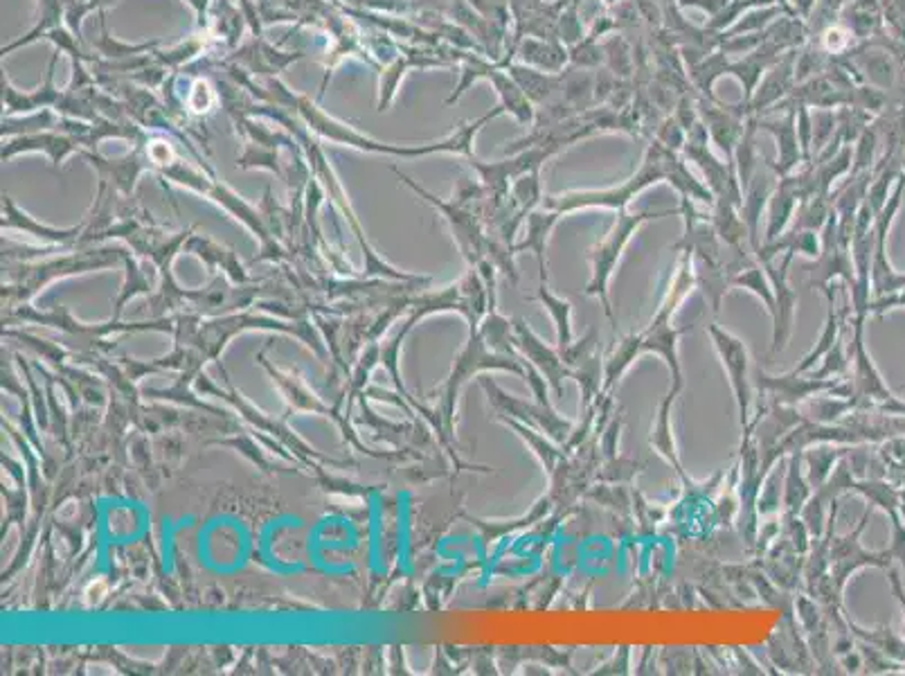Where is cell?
<instances>
[{
	"mask_svg": "<svg viewBox=\"0 0 905 676\" xmlns=\"http://www.w3.org/2000/svg\"><path fill=\"white\" fill-rule=\"evenodd\" d=\"M794 257L796 255L784 253V259H781L779 267L773 265V259L771 261H760V265L766 269V273L773 282V291H775V312L771 316L773 318L771 357L784 352L788 341H790V334H794L798 291L788 284V267H790V261H794Z\"/></svg>",
	"mask_w": 905,
	"mask_h": 676,
	"instance_id": "30bf717a",
	"label": "cell"
},
{
	"mask_svg": "<svg viewBox=\"0 0 905 676\" xmlns=\"http://www.w3.org/2000/svg\"><path fill=\"white\" fill-rule=\"evenodd\" d=\"M694 287H696L694 259H692V255L685 253L683 261L678 265V271H675L669 289L665 291V298H662L658 312L654 314L651 323L643 331H639V348H643V354H656L658 359H662L667 363L669 374H671V388H675V391L685 388V374H683V365H681V354H678V338H681L690 327H673L671 318L678 312V307L683 305V300L687 298V293Z\"/></svg>",
	"mask_w": 905,
	"mask_h": 676,
	"instance_id": "7a4b0ae2",
	"label": "cell"
},
{
	"mask_svg": "<svg viewBox=\"0 0 905 676\" xmlns=\"http://www.w3.org/2000/svg\"><path fill=\"white\" fill-rule=\"evenodd\" d=\"M822 359H824V363L818 370H811L807 374H811V377H815V380L843 377V374L847 372V365H849V354L845 352V334L838 338V343L832 350H828Z\"/></svg>",
	"mask_w": 905,
	"mask_h": 676,
	"instance_id": "f1b7e54d",
	"label": "cell"
},
{
	"mask_svg": "<svg viewBox=\"0 0 905 676\" xmlns=\"http://www.w3.org/2000/svg\"><path fill=\"white\" fill-rule=\"evenodd\" d=\"M678 395H681V391L669 388L667 397L660 401L654 427H651L649 444H651V448L656 451L658 456H662L671 465L675 476L681 478L687 487H692V480L683 471V463H681V456H678V446H675V438H673V429H671V408H673V401H675Z\"/></svg>",
	"mask_w": 905,
	"mask_h": 676,
	"instance_id": "9a60e30c",
	"label": "cell"
},
{
	"mask_svg": "<svg viewBox=\"0 0 905 676\" xmlns=\"http://www.w3.org/2000/svg\"><path fill=\"white\" fill-rule=\"evenodd\" d=\"M563 214L556 210H532L527 214V235L525 240L516 246V250H532L539 259V271H541V284H548V259H545V250H548V240L550 233L554 231L556 221Z\"/></svg>",
	"mask_w": 905,
	"mask_h": 676,
	"instance_id": "e0dca14e",
	"label": "cell"
},
{
	"mask_svg": "<svg viewBox=\"0 0 905 676\" xmlns=\"http://www.w3.org/2000/svg\"><path fill=\"white\" fill-rule=\"evenodd\" d=\"M811 497V487L807 485V478L802 474V456L794 454L788 465L786 476V490H784V508L786 514H800Z\"/></svg>",
	"mask_w": 905,
	"mask_h": 676,
	"instance_id": "cb8c5ba5",
	"label": "cell"
},
{
	"mask_svg": "<svg viewBox=\"0 0 905 676\" xmlns=\"http://www.w3.org/2000/svg\"><path fill=\"white\" fill-rule=\"evenodd\" d=\"M620 429H622V422H620V420H615V422L607 429V433H603V451H607L609 461H611V458H615L618 440H620Z\"/></svg>",
	"mask_w": 905,
	"mask_h": 676,
	"instance_id": "4dcf8cb0",
	"label": "cell"
},
{
	"mask_svg": "<svg viewBox=\"0 0 905 676\" xmlns=\"http://www.w3.org/2000/svg\"><path fill=\"white\" fill-rule=\"evenodd\" d=\"M707 334L714 343L716 354H719L724 370L728 374V382L732 386L734 393V401H737V410H739V424L741 429H745L750 424V416H752V384H750V359H748V348L737 338L734 334L726 331L719 325H707Z\"/></svg>",
	"mask_w": 905,
	"mask_h": 676,
	"instance_id": "52a82bcc",
	"label": "cell"
},
{
	"mask_svg": "<svg viewBox=\"0 0 905 676\" xmlns=\"http://www.w3.org/2000/svg\"><path fill=\"white\" fill-rule=\"evenodd\" d=\"M845 451L847 448H828V446H820V448L809 451V454H807V467H809L807 478L815 487V490L828 478V474H832V469H834V463L841 456H845Z\"/></svg>",
	"mask_w": 905,
	"mask_h": 676,
	"instance_id": "4316f807",
	"label": "cell"
},
{
	"mask_svg": "<svg viewBox=\"0 0 905 676\" xmlns=\"http://www.w3.org/2000/svg\"><path fill=\"white\" fill-rule=\"evenodd\" d=\"M847 625H849V631H851L854 636H858L862 643L877 648V650H879L881 654H885L888 658H892V661H896V663L905 665V638L896 636L890 627L865 629V627H858V625H856V622H851V620H849Z\"/></svg>",
	"mask_w": 905,
	"mask_h": 676,
	"instance_id": "603a6c76",
	"label": "cell"
},
{
	"mask_svg": "<svg viewBox=\"0 0 905 676\" xmlns=\"http://www.w3.org/2000/svg\"><path fill=\"white\" fill-rule=\"evenodd\" d=\"M520 57L527 61V63H534V66H539V68H548V70H559L563 63H565V50L563 48H559V46H550V44H539V42H532V39H527L522 46H520Z\"/></svg>",
	"mask_w": 905,
	"mask_h": 676,
	"instance_id": "83f0119b",
	"label": "cell"
},
{
	"mask_svg": "<svg viewBox=\"0 0 905 676\" xmlns=\"http://www.w3.org/2000/svg\"><path fill=\"white\" fill-rule=\"evenodd\" d=\"M754 377H757L760 393H771L773 395L775 406H798V404H802L811 397H824V395L849 399V395H851L849 382L815 380V377H811V374L788 372V374H781V377H771V374H766L760 368Z\"/></svg>",
	"mask_w": 905,
	"mask_h": 676,
	"instance_id": "ba28073f",
	"label": "cell"
},
{
	"mask_svg": "<svg viewBox=\"0 0 905 676\" xmlns=\"http://www.w3.org/2000/svg\"><path fill=\"white\" fill-rule=\"evenodd\" d=\"M57 59H59V50L55 48L50 66H48V78L46 84L34 89L30 93H21L19 89L12 86V82L8 80V74L3 72V106H5V116H14V113H34V110H42V108H55L61 102L63 89L55 86V68H57Z\"/></svg>",
	"mask_w": 905,
	"mask_h": 676,
	"instance_id": "5bb4252c",
	"label": "cell"
},
{
	"mask_svg": "<svg viewBox=\"0 0 905 676\" xmlns=\"http://www.w3.org/2000/svg\"><path fill=\"white\" fill-rule=\"evenodd\" d=\"M690 138L685 142V156L692 159L705 174L707 183H709V193L716 199H728L732 201L737 208H741L743 203V195H741V187L734 180V174L730 167H726V163H719L707 149V131L703 125H694L690 131Z\"/></svg>",
	"mask_w": 905,
	"mask_h": 676,
	"instance_id": "7c38bea8",
	"label": "cell"
},
{
	"mask_svg": "<svg viewBox=\"0 0 905 676\" xmlns=\"http://www.w3.org/2000/svg\"><path fill=\"white\" fill-rule=\"evenodd\" d=\"M898 514H901V521L905 523V490H901L898 494Z\"/></svg>",
	"mask_w": 905,
	"mask_h": 676,
	"instance_id": "d6a6232c",
	"label": "cell"
},
{
	"mask_svg": "<svg viewBox=\"0 0 905 676\" xmlns=\"http://www.w3.org/2000/svg\"><path fill=\"white\" fill-rule=\"evenodd\" d=\"M80 144H84L80 138H74L63 131H39V133H23L10 140L3 147V159H12L19 152H36V149H44V152L55 161L61 163L68 154L80 152Z\"/></svg>",
	"mask_w": 905,
	"mask_h": 676,
	"instance_id": "2e32d148",
	"label": "cell"
},
{
	"mask_svg": "<svg viewBox=\"0 0 905 676\" xmlns=\"http://www.w3.org/2000/svg\"><path fill=\"white\" fill-rule=\"evenodd\" d=\"M820 237H822L820 255L815 257V261L811 267H804V271L809 273L807 284L822 291L828 300V298H834L832 287H828L834 278H843L849 287L856 280L854 259L849 257L851 246L845 244L838 235V214H836V210L828 214Z\"/></svg>",
	"mask_w": 905,
	"mask_h": 676,
	"instance_id": "5b68a950",
	"label": "cell"
},
{
	"mask_svg": "<svg viewBox=\"0 0 905 676\" xmlns=\"http://www.w3.org/2000/svg\"><path fill=\"white\" fill-rule=\"evenodd\" d=\"M872 516V508L865 510L862 518L858 521L856 531H851L849 535L841 537V539H832V546H828V573H832L834 586L836 591L843 595L845 593V584L847 580L865 569V567H874V569H892V552L890 550H881V552H870L865 550L860 544V535L865 531L867 521Z\"/></svg>",
	"mask_w": 905,
	"mask_h": 676,
	"instance_id": "8992f818",
	"label": "cell"
},
{
	"mask_svg": "<svg viewBox=\"0 0 905 676\" xmlns=\"http://www.w3.org/2000/svg\"><path fill=\"white\" fill-rule=\"evenodd\" d=\"M732 287L745 289V291H750V293L757 295V298L762 300V303L766 305V312L773 316V312H775V291H773V282H771L768 273H766V271H762V265H760L757 259H754L750 267H745L743 271H739V273L732 278Z\"/></svg>",
	"mask_w": 905,
	"mask_h": 676,
	"instance_id": "d4e9b609",
	"label": "cell"
},
{
	"mask_svg": "<svg viewBox=\"0 0 905 676\" xmlns=\"http://www.w3.org/2000/svg\"><path fill=\"white\" fill-rule=\"evenodd\" d=\"M888 573H890V584H892V591H894V595H896V599H898V605H901V609H903V633H905V588H903V582H901V578H898V571H896V569H888Z\"/></svg>",
	"mask_w": 905,
	"mask_h": 676,
	"instance_id": "1f68e13d",
	"label": "cell"
},
{
	"mask_svg": "<svg viewBox=\"0 0 905 676\" xmlns=\"http://www.w3.org/2000/svg\"><path fill=\"white\" fill-rule=\"evenodd\" d=\"M851 492L865 497L867 503L874 505V508H881L885 514L898 510V494H901V490H896V487L890 485V482H883V480H856Z\"/></svg>",
	"mask_w": 905,
	"mask_h": 676,
	"instance_id": "484cf974",
	"label": "cell"
},
{
	"mask_svg": "<svg viewBox=\"0 0 905 676\" xmlns=\"http://www.w3.org/2000/svg\"><path fill=\"white\" fill-rule=\"evenodd\" d=\"M892 518V546L888 548L892 552L894 561H901L903 569H905V523L901 521L898 510L888 514Z\"/></svg>",
	"mask_w": 905,
	"mask_h": 676,
	"instance_id": "f546056e",
	"label": "cell"
},
{
	"mask_svg": "<svg viewBox=\"0 0 905 676\" xmlns=\"http://www.w3.org/2000/svg\"><path fill=\"white\" fill-rule=\"evenodd\" d=\"M299 59H302V53H280L275 46H271L267 39H263V36H252L248 44L239 46L223 61L239 66L246 74L271 80V78H278L284 68H289L291 63Z\"/></svg>",
	"mask_w": 905,
	"mask_h": 676,
	"instance_id": "4fadbf2b",
	"label": "cell"
},
{
	"mask_svg": "<svg viewBox=\"0 0 905 676\" xmlns=\"http://www.w3.org/2000/svg\"><path fill=\"white\" fill-rule=\"evenodd\" d=\"M484 386L489 391V397H492L496 401V406L501 410H505L507 416H512V420H518L527 427L541 431L543 435H548L550 440H554L561 446H565V442L571 440V433H573L575 424H573V420L563 418L554 406H543L539 401L527 404V401L516 399L514 395H507V393L498 391L494 384H484Z\"/></svg>",
	"mask_w": 905,
	"mask_h": 676,
	"instance_id": "9c48e42d",
	"label": "cell"
},
{
	"mask_svg": "<svg viewBox=\"0 0 905 676\" xmlns=\"http://www.w3.org/2000/svg\"><path fill=\"white\" fill-rule=\"evenodd\" d=\"M532 300H539L541 307L550 314L554 329H556V350H565L573 341H575V331H573V305L568 300L552 293L548 289V284H541L537 295Z\"/></svg>",
	"mask_w": 905,
	"mask_h": 676,
	"instance_id": "ffe728a7",
	"label": "cell"
},
{
	"mask_svg": "<svg viewBox=\"0 0 905 676\" xmlns=\"http://www.w3.org/2000/svg\"><path fill=\"white\" fill-rule=\"evenodd\" d=\"M671 183L678 193H681V199H690V201H701L707 206H714V195L709 193V187L703 185L683 163V159H678L675 149L667 147L662 140H654L651 147L647 149V154L639 163L637 172L624 180L618 187H611V190H584V193H565V195H554V197H545L543 206L550 210H556L561 214H568L581 208H607V210H624L628 206V201L633 197H637L643 190H647L649 185L656 183Z\"/></svg>",
	"mask_w": 905,
	"mask_h": 676,
	"instance_id": "6da1fadb",
	"label": "cell"
},
{
	"mask_svg": "<svg viewBox=\"0 0 905 676\" xmlns=\"http://www.w3.org/2000/svg\"><path fill=\"white\" fill-rule=\"evenodd\" d=\"M849 307H845L843 312H834V298H828V316H826V325H824V329H822V334H820V341H818V346L798 363V368H794L790 372H796V374H807V372H811L813 370V365L818 363V361H822V357L832 350L836 343H838V338L845 334V323H847V316H849Z\"/></svg>",
	"mask_w": 905,
	"mask_h": 676,
	"instance_id": "44dd1931",
	"label": "cell"
},
{
	"mask_svg": "<svg viewBox=\"0 0 905 676\" xmlns=\"http://www.w3.org/2000/svg\"><path fill=\"white\" fill-rule=\"evenodd\" d=\"M643 357V348H639V331H633L624 336L622 341L609 352L603 359V384L601 395H611V391L618 386V382L624 377L626 370Z\"/></svg>",
	"mask_w": 905,
	"mask_h": 676,
	"instance_id": "d6986e66",
	"label": "cell"
},
{
	"mask_svg": "<svg viewBox=\"0 0 905 676\" xmlns=\"http://www.w3.org/2000/svg\"><path fill=\"white\" fill-rule=\"evenodd\" d=\"M512 429H516L518 431V435L530 444V448L534 451V456L539 458V463L543 465V469L552 476L554 471H556V467L565 461V451H563V446L561 444H556L554 440H550L548 435H543L541 431H537V429H532V427H527V424H522V422H518V420H505Z\"/></svg>",
	"mask_w": 905,
	"mask_h": 676,
	"instance_id": "7402d4cb",
	"label": "cell"
},
{
	"mask_svg": "<svg viewBox=\"0 0 905 676\" xmlns=\"http://www.w3.org/2000/svg\"><path fill=\"white\" fill-rule=\"evenodd\" d=\"M757 127L771 131L777 138L779 163H768V165L779 176H788L800 163V147H798L800 142H798V131H796V116H794V113H788V116L781 123H762L760 120Z\"/></svg>",
	"mask_w": 905,
	"mask_h": 676,
	"instance_id": "ac0fdd59",
	"label": "cell"
},
{
	"mask_svg": "<svg viewBox=\"0 0 905 676\" xmlns=\"http://www.w3.org/2000/svg\"><path fill=\"white\" fill-rule=\"evenodd\" d=\"M669 214H681V208L675 210H637V212H628L618 210V219L613 223V229L607 233L601 242H597V246L588 253V261H590V280L586 284V295L597 298L603 314L613 323V329H618V320H615V312H613V303H611V278L618 269V261L624 253V248L628 246L631 237L639 231V225L651 221V219H660V217H669Z\"/></svg>",
	"mask_w": 905,
	"mask_h": 676,
	"instance_id": "3957f363",
	"label": "cell"
},
{
	"mask_svg": "<svg viewBox=\"0 0 905 676\" xmlns=\"http://www.w3.org/2000/svg\"><path fill=\"white\" fill-rule=\"evenodd\" d=\"M514 331H516V338H514L516 348L522 352L525 359H530V363L543 374L545 382L550 384V391L554 393V397L561 399L563 397V382L573 380L575 370L571 365H565V361H563L561 352L556 350V346L552 348V346L543 343L541 338L530 329V325H527L522 318H516Z\"/></svg>",
	"mask_w": 905,
	"mask_h": 676,
	"instance_id": "8fae6325",
	"label": "cell"
},
{
	"mask_svg": "<svg viewBox=\"0 0 905 676\" xmlns=\"http://www.w3.org/2000/svg\"><path fill=\"white\" fill-rule=\"evenodd\" d=\"M865 320L867 318L854 316V336L849 350V361L854 363V374L849 380L851 395L847 399L849 410H879L883 416L905 418V401L888 388L879 368L865 348Z\"/></svg>",
	"mask_w": 905,
	"mask_h": 676,
	"instance_id": "277c9868",
	"label": "cell"
}]
</instances>
